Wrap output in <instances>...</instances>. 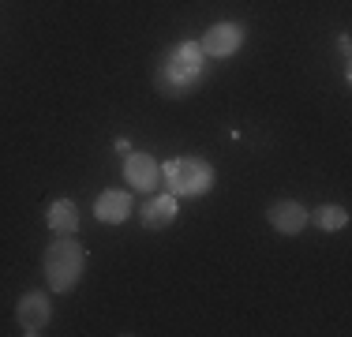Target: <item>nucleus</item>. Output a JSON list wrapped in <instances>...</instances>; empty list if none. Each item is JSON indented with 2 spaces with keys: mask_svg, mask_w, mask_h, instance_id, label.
<instances>
[{
  "mask_svg": "<svg viewBox=\"0 0 352 337\" xmlns=\"http://www.w3.org/2000/svg\"><path fill=\"white\" fill-rule=\"evenodd\" d=\"M49 229H53L56 236H72L75 229H79V210H75L72 199H56L53 206H49Z\"/></svg>",
  "mask_w": 352,
  "mask_h": 337,
  "instance_id": "nucleus-10",
  "label": "nucleus"
},
{
  "mask_svg": "<svg viewBox=\"0 0 352 337\" xmlns=\"http://www.w3.org/2000/svg\"><path fill=\"white\" fill-rule=\"evenodd\" d=\"M124 176H128L131 188L154 191L157 180H162V165H157L150 154H128V157H124Z\"/></svg>",
  "mask_w": 352,
  "mask_h": 337,
  "instance_id": "nucleus-6",
  "label": "nucleus"
},
{
  "mask_svg": "<svg viewBox=\"0 0 352 337\" xmlns=\"http://www.w3.org/2000/svg\"><path fill=\"white\" fill-rule=\"evenodd\" d=\"M82 266H87V255L75 240H53L45 251V277H49V289L53 292H72L75 281H79Z\"/></svg>",
  "mask_w": 352,
  "mask_h": 337,
  "instance_id": "nucleus-3",
  "label": "nucleus"
},
{
  "mask_svg": "<svg viewBox=\"0 0 352 337\" xmlns=\"http://www.w3.org/2000/svg\"><path fill=\"white\" fill-rule=\"evenodd\" d=\"M240 41H244V27H236V23H217L203 34V41H199V49H203L206 61H221V56H232L240 49Z\"/></svg>",
  "mask_w": 352,
  "mask_h": 337,
  "instance_id": "nucleus-4",
  "label": "nucleus"
},
{
  "mask_svg": "<svg viewBox=\"0 0 352 337\" xmlns=\"http://www.w3.org/2000/svg\"><path fill=\"white\" fill-rule=\"evenodd\" d=\"M176 221V195H157L142 206V225L146 229H165Z\"/></svg>",
  "mask_w": 352,
  "mask_h": 337,
  "instance_id": "nucleus-9",
  "label": "nucleus"
},
{
  "mask_svg": "<svg viewBox=\"0 0 352 337\" xmlns=\"http://www.w3.org/2000/svg\"><path fill=\"white\" fill-rule=\"evenodd\" d=\"M203 67H206V56H203V49H199V41H180V45H173L169 53L162 56V64H157V72H154V87L162 90L165 98H184L199 87Z\"/></svg>",
  "mask_w": 352,
  "mask_h": 337,
  "instance_id": "nucleus-1",
  "label": "nucleus"
},
{
  "mask_svg": "<svg viewBox=\"0 0 352 337\" xmlns=\"http://www.w3.org/2000/svg\"><path fill=\"white\" fill-rule=\"evenodd\" d=\"M315 225L322 232H338V229H345V225H349V210H341V206H318L315 210Z\"/></svg>",
  "mask_w": 352,
  "mask_h": 337,
  "instance_id": "nucleus-11",
  "label": "nucleus"
},
{
  "mask_svg": "<svg viewBox=\"0 0 352 337\" xmlns=\"http://www.w3.org/2000/svg\"><path fill=\"white\" fill-rule=\"evenodd\" d=\"M266 217H270V225H274L278 232H285V236L304 232V225H307V210L300 206V202H292V199L274 202V206L266 210Z\"/></svg>",
  "mask_w": 352,
  "mask_h": 337,
  "instance_id": "nucleus-7",
  "label": "nucleus"
},
{
  "mask_svg": "<svg viewBox=\"0 0 352 337\" xmlns=\"http://www.w3.org/2000/svg\"><path fill=\"white\" fill-rule=\"evenodd\" d=\"M94 214H98V221H105V225H120L124 217L131 214V195H128V191H120V188H109V191L98 195Z\"/></svg>",
  "mask_w": 352,
  "mask_h": 337,
  "instance_id": "nucleus-8",
  "label": "nucleus"
},
{
  "mask_svg": "<svg viewBox=\"0 0 352 337\" xmlns=\"http://www.w3.org/2000/svg\"><path fill=\"white\" fill-rule=\"evenodd\" d=\"M19 326H23V334L27 337H34L45 330V323H49V315H53V307H49V296L45 292H27V296L19 300Z\"/></svg>",
  "mask_w": 352,
  "mask_h": 337,
  "instance_id": "nucleus-5",
  "label": "nucleus"
},
{
  "mask_svg": "<svg viewBox=\"0 0 352 337\" xmlns=\"http://www.w3.org/2000/svg\"><path fill=\"white\" fill-rule=\"evenodd\" d=\"M162 176L169 184V195H184V199L206 195L214 188V168L203 157H169L162 165Z\"/></svg>",
  "mask_w": 352,
  "mask_h": 337,
  "instance_id": "nucleus-2",
  "label": "nucleus"
}]
</instances>
